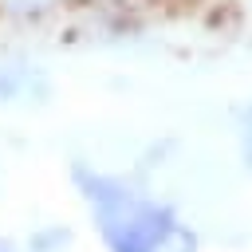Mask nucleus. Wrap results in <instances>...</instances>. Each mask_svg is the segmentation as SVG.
I'll return each instance as SVG.
<instances>
[{
    "instance_id": "nucleus-2",
    "label": "nucleus",
    "mask_w": 252,
    "mask_h": 252,
    "mask_svg": "<svg viewBox=\"0 0 252 252\" xmlns=\"http://www.w3.org/2000/svg\"><path fill=\"white\" fill-rule=\"evenodd\" d=\"M51 87L47 79L35 71V67H24V63H0V106H12V102H39L47 98Z\"/></svg>"
},
{
    "instance_id": "nucleus-5",
    "label": "nucleus",
    "mask_w": 252,
    "mask_h": 252,
    "mask_svg": "<svg viewBox=\"0 0 252 252\" xmlns=\"http://www.w3.org/2000/svg\"><path fill=\"white\" fill-rule=\"evenodd\" d=\"M240 158H244V165L252 169V110L240 118Z\"/></svg>"
},
{
    "instance_id": "nucleus-4",
    "label": "nucleus",
    "mask_w": 252,
    "mask_h": 252,
    "mask_svg": "<svg viewBox=\"0 0 252 252\" xmlns=\"http://www.w3.org/2000/svg\"><path fill=\"white\" fill-rule=\"evenodd\" d=\"M154 252H197V232L173 220V224L165 228V236L158 240V248H154Z\"/></svg>"
},
{
    "instance_id": "nucleus-1",
    "label": "nucleus",
    "mask_w": 252,
    "mask_h": 252,
    "mask_svg": "<svg viewBox=\"0 0 252 252\" xmlns=\"http://www.w3.org/2000/svg\"><path fill=\"white\" fill-rule=\"evenodd\" d=\"M71 181L79 197L87 201L94 228L106 244V252H154L165 228L173 224V213L150 197H142L126 177L98 173L91 165H75Z\"/></svg>"
},
{
    "instance_id": "nucleus-3",
    "label": "nucleus",
    "mask_w": 252,
    "mask_h": 252,
    "mask_svg": "<svg viewBox=\"0 0 252 252\" xmlns=\"http://www.w3.org/2000/svg\"><path fill=\"white\" fill-rule=\"evenodd\" d=\"M59 8H63V0H0V20L32 28V24H43L47 16H55Z\"/></svg>"
},
{
    "instance_id": "nucleus-6",
    "label": "nucleus",
    "mask_w": 252,
    "mask_h": 252,
    "mask_svg": "<svg viewBox=\"0 0 252 252\" xmlns=\"http://www.w3.org/2000/svg\"><path fill=\"white\" fill-rule=\"evenodd\" d=\"M0 252H16V248H8V244H0Z\"/></svg>"
}]
</instances>
